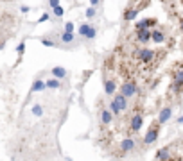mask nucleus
Instances as JSON below:
<instances>
[{"instance_id": "bb28decb", "label": "nucleus", "mask_w": 183, "mask_h": 161, "mask_svg": "<svg viewBox=\"0 0 183 161\" xmlns=\"http://www.w3.org/2000/svg\"><path fill=\"white\" fill-rule=\"evenodd\" d=\"M58 5H59V0H50V2H49V7H52V9L58 7Z\"/></svg>"}, {"instance_id": "c85d7f7f", "label": "nucleus", "mask_w": 183, "mask_h": 161, "mask_svg": "<svg viewBox=\"0 0 183 161\" xmlns=\"http://www.w3.org/2000/svg\"><path fill=\"white\" fill-rule=\"evenodd\" d=\"M20 11H22V13H29V7H27V5H22Z\"/></svg>"}, {"instance_id": "412c9836", "label": "nucleus", "mask_w": 183, "mask_h": 161, "mask_svg": "<svg viewBox=\"0 0 183 161\" xmlns=\"http://www.w3.org/2000/svg\"><path fill=\"white\" fill-rule=\"evenodd\" d=\"M61 41H65V43H70V41H74V34L63 32V34H61Z\"/></svg>"}, {"instance_id": "9d476101", "label": "nucleus", "mask_w": 183, "mask_h": 161, "mask_svg": "<svg viewBox=\"0 0 183 161\" xmlns=\"http://www.w3.org/2000/svg\"><path fill=\"white\" fill-rule=\"evenodd\" d=\"M171 158H172V154H171V149L169 147H163V149H160L156 152V159L158 161H169Z\"/></svg>"}, {"instance_id": "a211bd4d", "label": "nucleus", "mask_w": 183, "mask_h": 161, "mask_svg": "<svg viewBox=\"0 0 183 161\" xmlns=\"http://www.w3.org/2000/svg\"><path fill=\"white\" fill-rule=\"evenodd\" d=\"M45 90V82L41 79H36L32 82V88H31V93H36V91H43Z\"/></svg>"}, {"instance_id": "cd10ccee", "label": "nucleus", "mask_w": 183, "mask_h": 161, "mask_svg": "<svg viewBox=\"0 0 183 161\" xmlns=\"http://www.w3.org/2000/svg\"><path fill=\"white\" fill-rule=\"evenodd\" d=\"M47 20H49V15H43V16H40L38 23H41V21H47Z\"/></svg>"}, {"instance_id": "393cba45", "label": "nucleus", "mask_w": 183, "mask_h": 161, "mask_svg": "<svg viewBox=\"0 0 183 161\" xmlns=\"http://www.w3.org/2000/svg\"><path fill=\"white\" fill-rule=\"evenodd\" d=\"M23 50H25V41H22L20 45H18V47H16V52H18V54H23Z\"/></svg>"}, {"instance_id": "423d86ee", "label": "nucleus", "mask_w": 183, "mask_h": 161, "mask_svg": "<svg viewBox=\"0 0 183 161\" xmlns=\"http://www.w3.org/2000/svg\"><path fill=\"white\" fill-rule=\"evenodd\" d=\"M142 123H144L142 113H135V115H133V118H131L129 127H131V131H133V133H138V131H140V127H142Z\"/></svg>"}, {"instance_id": "f03ea898", "label": "nucleus", "mask_w": 183, "mask_h": 161, "mask_svg": "<svg viewBox=\"0 0 183 161\" xmlns=\"http://www.w3.org/2000/svg\"><path fill=\"white\" fill-rule=\"evenodd\" d=\"M137 93V82L135 80H124V84L120 86V95L127 100Z\"/></svg>"}, {"instance_id": "a878e982", "label": "nucleus", "mask_w": 183, "mask_h": 161, "mask_svg": "<svg viewBox=\"0 0 183 161\" xmlns=\"http://www.w3.org/2000/svg\"><path fill=\"white\" fill-rule=\"evenodd\" d=\"M41 45H45V47H54V41H50V40H47V38H43V40H41Z\"/></svg>"}, {"instance_id": "f257e3e1", "label": "nucleus", "mask_w": 183, "mask_h": 161, "mask_svg": "<svg viewBox=\"0 0 183 161\" xmlns=\"http://www.w3.org/2000/svg\"><path fill=\"white\" fill-rule=\"evenodd\" d=\"M160 129H162V125H160L158 122H153V123L149 125V129H147V134H145V138H144V143H145V145H151L153 141H156L158 134H160Z\"/></svg>"}, {"instance_id": "6e6552de", "label": "nucleus", "mask_w": 183, "mask_h": 161, "mask_svg": "<svg viewBox=\"0 0 183 161\" xmlns=\"http://www.w3.org/2000/svg\"><path fill=\"white\" fill-rule=\"evenodd\" d=\"M113 104H115V106H117V109H119V111H126V109H127V100H126V99H124V97H122L120 93H119V95H115V99H113Z\"/></svg>"}, {"instance_id": "b1692460", "label": "nucleus", "mask_w": 183, "mask_h": 161, "mask_svg": "<svg viewBox=\"0 0 183 161\" xmlns=\"http://www.w3.org/2000/svg\"><path fill=\"white\" fill-rule=\"evenodd\" d=\"M54 15H56L58 18H61V16L65 15V11H63V7H61V5H58V7H54Z\"/></svg>"}, {"instance_id": "4468645a", "label": "nucleus", "mask_w": 183, "mask_h": 161, "mask_svg": "<svg viewBox=\"0 0 183 161\" xmlns=\"http://www.w3.org/2000/svg\"><path fill=\"white\" fill-rule=\"evenodd\" d=\"M120 149L124 150V152H131V150L135 149V140H131V138H126V140H122Z\"/></svg>"}, {"instance_id": "0eeeda50", "label": "nucleus", "mask_w": 183, "mask_h": 161, "mask_svg": "<svg viewBox=\"0 0 183 161\" xmlns=\"http://www.w3.org/2000/svg\"><path fill=\"white\" fill-rule=\"evenodd\" d=\"M181 86H183V70H181V68H178V70H176V74H174L172 90H174L176 93H180V91H181Z\"/></svg>"}, {"instance_id": "dca6fc26", "label": "nucleus", "mask_w": 183, "mask_h": 161, "mask_svg": "<svg viewBox=\"0 0 183 161\" xmlns=\"http://www.w3.org/2000/svg\"><path fill=\"white\" fill-rule=\"evenodd\" d=\"M137 15H138V9H135V7H127L126 11H124V20H135L137 18Z\"/></svg>"}, {"instance_id": "7ed1b4c3", "label": "nucleus", "mask_w": 183, "mask_h": 161, "mask_svg": "<svg viewBox=\"0 0 183 161\" xmlns=\"http://www.w3.org/2000/svg\"><path fill=\"white\" fill-rule=\"evenodd\" d=\"M79 34H81V38L93 40V38L97 36V27H93V25H90V23H81V27H79Z\"/></svg>"}, {"instance_id": "aec40b11", "label": "nucleus", "mask_w": 183, "mask_h": 161, "mask_svg": "<svg viewBox=\"0 0 183 161\" xmlns=\"http://www.w3.org/2000/svg\"><path fill=\"white\" fill-rule=\"evenodd\" d=\"M32 113H34V117H41V115H43V107H41L40 104L32 106Z\"/></svg>"}, {"instance_id": "20e7f679", "label": "nucleus", "mask_w": 183, "mask_h": 161, "mask_svg": "<svg viewBox=\"0 0 183 161\" xmlns=\"http://www.w3.org/2000/svg\"><path fill=\"white\" fill-rule=\"evenodd\" d=\"M154 25H156L154 18H144V20L137 21L135 29H137V32H142V31H149V27H154Z\"/></svg>"}, {"instance_id": "6ab92c4d", "label": "nucleus", "mask_w": 183, "mask_h": 161, "mask_svg": "<svg viewBox=\"0 0 183 161\" xmlns=\"http://www.w3.org/2000/svg\"><path fill=\"white\" fill-rule=\"evenodd\" d=\"M45 88H50V90H59L61 88V82L56 79H49L45 82Z\"/></svg>"}, {"instance_id": "1a4fd4ad", "label": "nucleus", "mask_w": 183, "mask_h": 161, "mask_svg": "<svg viewBox=\"0 0 183 161\" xmlns=\"http://www.w3.org/2000/svg\"><path fill=\"white\" fill-rule=\"evenodd\" d=\"M171 117H172V109L171 107H163L162 111H160V117H158V123L162 125V123H165V122H169L171 120Z\"/></svg>"}, {"instance_id": "2eb2a0df", "label": "nucleus", "mask_w": 183, "mask_h": 161, "mask_svg": "<svg viewBox=\"0 0 183 161\" xmlns=\"http://www.w3.org/2000/svg\"><path fill=\"white\" fill-rule=\"evenodd\" d=\"M101 122L102 125H110L113 122V117H111V113L108 109H101Z\"/></svg>"}, {"instance_id": "ddd939ff", "label": "nucleus", "mask_w": 183, "mask_h": 161, "mask_svg": "<svg viewBox=\"0 0 183 161\" xmlns=\"http://www.w3.org/2000/svg\"><path fill=\"white\" fill-rule=\"evenodd\" d=\"M52 79H56V80H61V79H65L66 77V70L63 68V66H54L52 68Z\"/></svg>"}, {"instance_id": "f3484780", "label": "nucleus", "mask_w": 183, "mask_h": 161, "mask_svg": "<svg viewBox=\"0 0 183 161\" xmlns=\"http://www.w3.org/2000/svg\"><path fill=\"white\" fill-rule=\"evenodd\" d=\"M137 40L140 43H149L151 40V31H142V32H137Z\"/></svg>"}, {"instance_id": "9b49d317", "label": "nucleus", "mask_w": 183, "mask_h": 161, "mask_svg": "<svg viewBox=\"0 0 183 161\" xmlns=\"http://www.w3.org/2000/svg\"><path fill=\"white\" fill-rule=\"evenodd\" d=\"M151 40L154 41V43H163L165 41V32H163L162 29H153L151 31Z\"/></svg>"}, {"instance_id": "f8f14e48", "label": "nucleus", "mask_w": 183, "mask_h": 161, "mask_svg": "<svg viewBox=\"0 0 183 161\" xmlns=\"http://www.w3.org/2000/svg\"><path fill=\"white\" fill-rule=\"evenodd\" d=\"M115 88H117V86H115V80H113V79H106V80H104V91H106L108 97H111V95L115 93Z\"/></svg>"}, {"instance_id": "4be33fe9", "label": "nucleus", "mask_w": 183, "mask_h": 161, "mask_svg": "<svg viewBox=\"0 0 183 161\" xmlns=\"http://www.w3.org/2000/svg\"><path fill=\"white\" fill-rule=\"evenodd\" d=\"M63 32L74 34V23H72V21H66V23H65V31H63Z\"/></svg>"}, {"instance_id": "5701e85b", "label": "nucleus", "mask_w": 183, "mask_h": 161, "mask_svg": "<svg viewBox=\"0 0 183 161\" xmlns=\"http://www.w3.org/2000/svg\"><path fill=\"white\" fill-rule=\"evenodd\" d=\"M95 13H97V11H95V9H93V7H88V9H86V13H84V15H86V18H93V16H95Z\"/></svg>"}, {"instance_id": "39448f33", "label": "nucleus", "mask_w": 183, "mask_h": 161, "mask_svg": "<svg viewBox=\"0 0 183 161\" xmlns=\"http://www.w3.org/2000/svg\"><path fill=\"white\" fill-rule=\"evenodd\" d=\"M154 56H156V52H154V50H149V48H142V50L137 52V58L142 61V63H149V61H153V59H154Z\"/></svg>"}]
</instances>
